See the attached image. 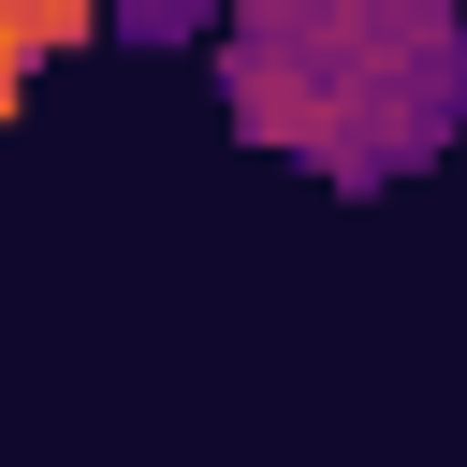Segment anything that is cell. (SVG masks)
<instances>
[{"label":"cell","mask_w":467,"mask_h":467,"mask_svg":"<svg viewBox=\"0 0 467 467\" xmlns=\"http://www.w3.org/2000/svg\"><path fill=\"white\" fill-rule=\"evenodd\" d=\"M88 15L73 0H0V117H15V88H29V58H58Z\"/></svg>","instance_id":"2"},{"label":"cell","mask_w":467,"mask_h":467,"mask_svg":"<svg viewBox=\"0 0 467 467\" xmlns=\"http://www.w3.org/2000/svg\"><path fill=\"white\" fill-rule=\"evenodd\" d=\"M219 88L263 146L321 161V175H394L467 117V29L409 15V0H350V15H248L219 44Z\"/></svg>","instance_id":"1"}]
</instances>
